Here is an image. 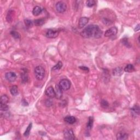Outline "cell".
Masks as SVG:
<instances>
[{
    "instance_id": "cell-1",
    "label": "cell",
    "mask_w": 140,
    "mask_h": 140,
    "mask_svg": "<svg viewBox=\"0 0 140 140\" xmlns=\"http://www.w3.org/2000/svg\"><path fill=\"white\" fill-rule=\"evenodd\" d=\"M80 34L84 38L94 37L95 38H100L102 34V31L98 25H90L82 31Z\"/></svg>"
},
{
    "instance_id": "cell-2",
    "label": "cell",
    "mask_w": 140,
    "mask_h": 140,
    "mask_svg": "<svg viewBox=\"0 0 140 140\" xmlns=\"http://www.w3.org/2000/svg\"><path fill=\"white\" fill-rule=\"evenodd\" d=\"M34 75L37 80H42L45 76V70L42 66H37L34 68Z\"/></svg>"
},
{
    "instance_id": "cell-3",
    "label": "cell",
    "mask_w": 140,
    "mask_h": 140,
    "mask_svg": "<svg viewBox=\"0 0 140 140\" xmlns=\"http://www.w3.org/2000/svg\"><path fill=\"white\" fill-rule=\"evenodd\" d=\"M59 87L62 90L66 91L68 90L71 87V82L67 79H63L61 80L59 83Z\"/></svg>"
},
{
    "instance_id": "cell-4",
    "label": "cell",
    "mask_w": 140,
    "mask_h": 140,
    "mask_svg": "<svg viewBox=\"0 0 140 140\" xmlns=\"http://www.w3.org/2000/svg\"><path fill=\"white\" fill-rule=\"evenodd\" d=\"M56 9L57 12L60 13H62L65 12L67 8V6L66 4L65 3H64V2H58L57 4H56Z\"/></svg>"
},
{
    "instance_id": "cell-5",
    "label": "cell",
    "mask_w": 140,
    "mask_h": 140,
    "mask_svg": "<svg viewBox=\"0 0 140 140\" xmlns=\"http://www.w3.org/2000/svg\"><path fill=\"white\" fill-rule=\"evenodd\" d=\"M59 32L57 30L55 29H49L46 32L45 36L49 38H54L57 37L59 35Z\"/></svg>"
},
{
    "instance_id": "cell-6",
    "label": "cell",
    "mask_w": 140,
    "mask_h": 140,
    "mask_svg": "<svg viewBox=\"0 0 140 140\" xmlns=\"http://www.w3.org/2000/svg\"><path fill=\"white\" fill-rule=\"evenodd\" d=\"M64 136L66 140L75 139V134L72 129H66L64 131Z\"/></svg>"
},
{
    "instance_id": "cell-7",
    "label": "cell",
    "mask_w": 140,
    "mask_h": 140,
    "mask_svg": "<svg viewBox=\"0 0 140 140\" xmlns=\"http://www.w3.org/2000/svg\"><path fill=\"white\" fill-rule=\"evenodd\" d=\"M117 28L114 26V27H111L110 29H108L105 32V36H106V37H111V36H115L117 34Z\"/></svg>"
},
{
    "instance_id": "cell-8",
    "label": "cell",
    "mask_w": 140,
    "mask_h": 140,
    "mask_svg": "<svg viewBox=\"0 0 140 140\" xmlns=\"http://www.w3.org/2000/svg\"><path fill=\"white\" fill-rule=\"evenodd\" d=\"M5 77L6 79L8 81L10 82H13L15 80L16 78V75L14 72H7L5 75Z\"/></svg>"
},
{
    "instance_id": "cell-9",
    "label": "cell",
    "mask_w": 140,
    "mask_h": 140,
    "mask_svg": "<svg viewBox=\"0 0 140 140\" xmlns=\"http://www.w3.org/2000/svg\"><path fill=\"white\" fill-rule=\"evenodd\" d=\"M45 95L49 98H53L56 96L55 91L52 87H49L45 90Z\"/></svg>"
},
{
    "instance_id": "cell-10",
    "label": "cell",
    "mask_w": 140,
    "mask_h": 140,
    "mask_svg": "<svg viewBox=\"0 0 140 140\" xmlns=\"http://www.w3.org/2000/svg\"><path fill=\"white\" fill-rule=\"evenodd\" d=\"M89 21V18L87 17H82L80 18L78 23V27L80 29H82L84 27L88 24Z\"/></svg>"
},
{
    "instance_id": "cell-11",
    "label": "cell",
    "mask_w": 140,
    "mask_h": 140,
    "mask_svg": "<svg viewBox=\"0 0 140 140\" xmlns=\"http://www.w3.org/2000/svg\"><path fill=\"white\" fill-rule=\"evenodd\" d=\"M131 113L133 116L136 117L140 114V107L138 105H135L131 108Z\"/></svg>"
},
{
    "instance_id": "cell-12",
    "label": "cell",
    "mask_w": 140,
    "mask_h": 140,
    "mask_svg": "<svg viewBox=\"0 0 140 140\" xmlns=\"http://www.w3.org/2000/svg\"><path fill=\"white\" fill-rule=\"evenodd\" d=\"M64 121L67 124H73L76 121V118L73 116H67L64 118Z\"/></svg>"
},
{
    "instance_id": "cell-13",
    "label": "cell",
    "mask_w": 140,
    "mask_h": 140,
    "mask_svg": "<svg viewBox=\"0 0 140 140\" xmlns=\"http://www.w3.org/2000/svg\"><path fill=\"white\" fill-rule=\"evenodd\" d=\"M55 91L56 94L55 97H57V98H61L62 96V90L60 88V87H59V84L56 85Z\"/></svg>"
},
{
    "instance_id": "cell-14",
    "label": "cell",
    "mask_w": 140,
    "mask_h": 140,
    "mask_svg": "<svg viewBox=\"0 0 140 140\" xmlns=\"http://www.w3.org/2000/svg\"><path fill=\"white\" fill-rule=\"evenodd\" d=\"M123 73V70L121 67H117L113 70V75L116 76H121Z\"/></svg>"
},
{
    "instance_id": "cell-15",
    "label": "cell",
    "mask_w": 140,
    "mask_h": 140,
    "mask_svg": "<svg viewBox=\"0 0 140 140\" xmlns=\"http://www.w3.org/2000/svg\"><path fill=\"white\" fill-rule=\"evenodd\" d=\"M42 9L39 6H36L34 8V9L32 10V14L34 15V16L38 15L42 13Z\"/></svg>"
},
{
    "instance_id": "cell-16",
    "label": "cell",
    "mask_w": 140,
    "mask_h": 140,
    "mask_svg": "<svg viewBox=\"0 0 140 140\" xmlns=\"http://www.w3.org/2000/svg\"><path fill=\"white\" fill-rule=\"evenodd\" d=\"M128 138V135L126 133L119 132L117 135V139L119 140H126Z\"/></svg>"
},
{
    "instance_id": "cell-17",
    "label": "cell",
    "mask_w": 140,
    "mask_h": 140,
    "mask_svg": "<svg viewBox=\"0 0 140 140\" xmlns=\"http://www.w3.org/2000/svg\"><path fill=\"white\" fill-rule=\"evenodd\" d=\"M10 91H11V94L13 96H16L18 94V87L16 85H13L11 87Z\"/></svg>"
},
{
    "instance_id": "cell-18",
    "label": "cell",
    "mask_w": 140,
    "mask_h": 140,
    "mask_svg": "<svg viewBox=\"0 0 140 140\" xmlns=\"http://www.w3.org/2000/svg\"><path fill=\"white\" fill-rule=\"evenodd\" d=\"M135 69L134 66L131 64H129V65H126L125 67L124 68V71L126 72H132L135 71Z\"/></svg>"
},
{
    "instance_id": "cell-19",
    "label": "cell",
    "mask_w": 140,
    "mask_h": 140,
    "mask_svg": "<svg viewBox=\"0 0 140 140\" xmlns=\"http://www.w3.org/2000/svg\"><path fill=\"white\" fill-rule=\"evenodd\" d=\"M8 101H9V98H8V96L7 95H2L1 97V99H0V103H2V104H7L8 102Z\"/></svg>"
},
{
    "instance_id": "cell-20",
    "label": "cell",
    "mask_w": 140,
    "mask_h": 140,
    "mask_svg": "<svg viewBox=\"0 0 140 140\" xmlns=\"http://www.w3.org/2000/svg\"><path fill=\"white\" fill-rule=\"evenodd\" d=\"M62 67V63L61 61H60L57 62V65L54 66L52 67V70L53 71H58V70H60V69Z\"/></svg>"
},
{
    "instance_id": "cell-21",
    "label": "cell",
    "mask_w": 140,
    "mask_h": 140,
    "mask_svg": "<svg viewBox=\"0 0 140 140\" xmlns=\"http://www.w3.org/2000/svg\"><path fill=\"white\" fill-rule=\"evenodd\" d=\"M44 23V19H36L34 21V24L36 26H41L43 25Z\"/></svg>"
},
{
    "instance_id": "cell-22",
    "label": "cell",
    "mask_w": 140,
    "mask_h": 140,
    "mask_svg": "<svg viewBox=\"0 0 140 140\" xmlns=\"http://www.w3.org/2000/svg\"><path fill=\"white\" fill-rule=\"evenodd\" d=\"M32 123H30L29 125V126H27V128H26L24 134V136H25V137H27L30 135V131L31 130V128H32Z\"/></svg>"
},
{
    "instance_id": "cell-23",
    "label": "cell",
    "mask_w": 140,
    "mask_h": 140,
    "mask_svg": "<svg viewBox=\"0 0 140 140\" xmlns=\"http://www.w3.org/2000/svg\"><path fill=\"white\" fill-rule=\"evenodd\" d=\"M93 122H94L93 117H90L89 118V121H88V124H87V128H88V129H91L93 126Z\"/></svg>"
},
{
    "instance_id": "cell-24",
    "label": "cell",
    "mask_w": 140,
    "mask_h": 140,
    "mask_svg": "<svg viewBox=\"0 0 140 140\" xmlns=\"http://www.w3.org/2000/svg\"><path fill=\"white\" fill-rule=\"evenodd\" d=\"M13 12V11H11V10H10V11H8V13L7 14V21L9 23H11V20H12Z\"/></svg>"
},
{
    "instance_id": "cell-25",
    "label": "cell",
    "mask_w": 140,
    "mask_h": 140,
    "mask_svg": "<svg viewBox=\"0 0 140 140\" xmlns=\"http://www.w3.org/2000/svg\"><path fill=\"white\" fill-rule=\"evenodd\" d=\"M11 35L15 39H19L20 38V34L18 32H16V31H12L11 32Z\"/></svg>"
},
{
    "instance_id": "cell-26",
    "label": "cell",
    "mask_w": 140,
    "mask_h": 140,
    "mask_svg": "<svg viewBox=\"0 0 140 140\" xmlns=\"http://www.w3.org/2000/svg\"><path fill=\"white\" fill-rule=\"evenodd\" d=\"M86 4L88 7H92L95 4V1L94 0H88L86 2Z\"/></svg>"
},
{
    "instance_id": "cell-27",
    "label": "cell",
    "mask_w": 140,
    "mask_h": 140,
    "mask_svg": "<svg viewBox=\"0 0 140 140\" xmlns=\"http://www.w3.org/2000/svg\"><path fill=\"white\" fill-rule=\"evenodd\" d=\"M25 24L26 27H31L33 26V22L29 19H26L25 20Z\"/></svg>"
},
{
    "instance_id": "cell-28",
    "label": "cell",
    "mask_w": 140,
    "mask_h": 140,
    "mask_svg": "<svg viewBox=\"0 0 140 140\" xmlns=\"http://www.w3.org/2000/svg\"><path fill=\"white\" fill-rule=\"evenodd\" d=\"M8 106L7 104H2L0 103V109L2 111H7L8 110Z\"/></svg>"
},
{
    "instance_id": "cell-29",
    "label": "cell",
    "mask_w": 140,
    "mask_h": 140,
    "mask_svg": "<svg viewBox=\"0 0 140 140\" xmlns=\"http://www.w3.org/2000/svg\"><path fill=\"white\" fill-rule=\"evenodd\" d=\"M21 78H22V80L23 82H27L28 76H27V73H26V72H24V73L21 74Z\"/></svg>"
},
{
    "instance_id": "cell-30",
    "label": "cell",
    "mask_w": 140,
    "mask_h": 140,
    "mask_svg": "<svg viewBox=\"0 0 140 140\" xmlns=\"http://www.w3.org/2000/svg\"><path fill=\"white\" fill-rule=\"evenodd\" d=\"M101 105L103 108H107L109 106V104H108V102L106 100H103L101 101Z\"/></svg>"
},
{
    "instance_id": "cell-31",
    "label": "cell",
    "mask_w": 140,
    "mask_h": 140,
    "mask_svg": "<svg viewBox=\"0 0 140 140\" xmlns=\"http://www.w3.org/2000/svg\"><path fill=\"white\" fill-rule=\"evenodd\" d=\"M122 42H123V43L126 46V47H130V44H129V43L128 42V39H126V38L123 39Z\"/></svg>"
},
{
    "instance_id": "cell-32",
    "label": "cell",
    "mask_w": 140,
    "mask_h": 140,
    "mask_svg": "<svg viewBox=\"0 0 140 140\" xmlns=\"http://www.w3.org/2000/svg\"><path fill=\"white\" fill-rule=\"evenodd\" d=\"M79 68L81 70H83V71H85L86 72H89V68L86 66H80Z\"/></svg>"
},
{
    "instance_id": "cell-33",
    "label": "cell",
    "mask_w": 140,
    "mask_h": 140,
    "mask_svg": "<svg viewBox=\"0 0 140 140\" xmlns=\"http://www.w3.org/2000/svg\"><path fill=\"white\" fill-rule=\"evenodd\" d=\"M52 105V101H50V100H46L45 101V105L48 107H49V106H51Z\"/></svg>"
},
{
    "instance_id": "cell-34",
    "label": "cell",
    "mask_w": 140,
    "mask_h": 140,
    "mask_svg": "<svg viewBox=\"0 0 140 140\" xmlns=\"http://www.w3.org/2000/svg\"><path fill=\"white\" fill-rule=\"evenodd\" d=\"M140 24H138L136 26L135 29V32H137V31H139L140 30Z\"/></svg>"
},
{
    "instance_id": "cell-35",
    "label": "cell",
    "mask_w": 140,
    "mask_h": 140,
    "mask_svg": "<svg viewBox=\"0 0 140 140\" xmlns=\"http://www.w3.org/2000/svg\"><path fill=\"white\" fill-rule=\"evenodd\" d=\"M22 104L23 106H28V103L24 100H23L22 101Z\"/></svg>"
}]
</instances>
